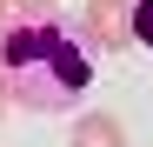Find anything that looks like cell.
I'll list each match as a JSON object with an SVG mask.
<instances>
[{
	"label": "cell",
	"instance_id": "6da1fadb",
	"mask_svg": "<svg viewBox=\"0 0 153 147\" xmlns=\"http://www.w3.org/2000/svg\"><path fill=\"white\" fill-rule=\"evenodd\" d=\"M0 80H7V100L33 114H60L87 87V54H80V40H67L60 27H40V20L7 27L0 34Z\"/></svg>",
	"mask_w": 153,
	"mask_h": 147
},
{
	"label": "cell",
	"instance_id": "7a4b0ae2",
	"mask_svg": "<svg viewBox=\"0 0 153 147\" xmlns=\"http://www.w3.org/2000/svg\"><path fill=\"white\" fill-rule=\"evenodd\" d=\"M80 34L87 47H126V0H87Z\"/></svg>",
	"mask_w": 153,
	"mask_h": 147
},
{
	"label": "cell",
	"instance_id": "3957f363",
	"mask_svg": "<svg viewBox=\"0 0 153 147\" xmlns=\"http://www.w3.org/2000/svg\"><path fill=\"white\" fill-rule=\"evenodd\" d=\"M67 147H126V127H120V114L93 107V114H80V120H73Z\"/></svg>",
	"mask_w": 153,
	"mask_h": 147
},
{
	"label": "cell",
	"instance_id": "277c9868",
	"mask_svg": "<svg viewBox=\"0 0 153 147\" xmlns=\"http://www.w3.org/2000/svg\"><path fill=\"white\" fill-rule=\"evenodd\" d=\"M126 40L153 47V0H126Z\"/></svg>",
	"mask_w": 153,
	"mask_h": 147
},
{
	"label": "cell",
	"instance_id": "5b68a950",
	"mask_svg": "<svg viewBox=\"0 0 153 147\" xmlns=\"http://www.w3.org/2000/svg\"><path fill=\"white\" fill-rule=\"evenodd\" d=\"M7 7H13V14H33V20H40L47 7H60V0H7Z\"/></svg>",
	"mask_w": 153,
	"mask_h": 147
},
{
	"label": "cell",
	"instance_id": "8992f818",
	"mask_svg": "<svg viewBox=\"0 0 153 147\" xmlns=\"http://www.w3.org/2000/svg\"><path fill=\"white\" fill-rule=\"evenodd\" d=\"M7 27H13V7H7V0H0V34H7Z\"/></svg>",
	"mask_w": 153,
	"mask_h": 147
},
{
	"label": "cell",
	"instance_id": "52a82bcc",
	"mask_svg": "<svg viewBox=\"0 0 153 147\" xmlns=\"http://www.w3.org/2000/svg\"><path fill=\"white\" fill-rule=\"evenodd\" d=\"M7 107H13V100H7V80H0V120H7Z\"/></svg>",
	"mask_w": 153,
	"mask_h": 147
}]
</instances>
